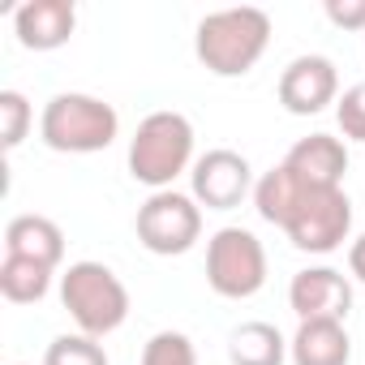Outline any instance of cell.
I'll list each match as a JSON object with an SVG mask.
<instances>
[{
    "instance_id": "obj_16",
    "label": "cell",
    "mask_w": 365,
    "mask_h": 365,
    "mask_svg": "<svg viewBox=\"0 0 365 365\" xmlns=\"http://www.w3.org/2000/svg\"><path fill=\"white\" fill-rule=\"evenodd\" d=\"M228 356H232V365H284L288 339L271 322H245V327L232 331Z\"/></svg>"
},
{
    "instance_id": "obj_3",
    "label": "cell",
    "mask_w": 365,
    "mask_h": 365,
    "mask_svg": "<svg viewBox=\"0 0 365 365\" xmlns=\"http://www.w3.org/2000/svg\"><path fill=\"white\" fill-rule=\"evenodd\" d=\"M116 129H120V116L112 103L95 99V95H56L48 99L43 116H39V138L61 150V155H95V150H108L116 142Z\"/></svg>"
},
{
    "instance_id": "obj_12",
    "label": "cell",
    "mask_w": 365,
    "mask_h": 365,
    "mask_svg": "<svg viewBox=\"0 0 365 365\" xmlns=\"http://www.w3.org/2000/svg\"><path fill=\"white\" fill-rule=\"evenodd\" d=\"M73 26H78L73 0H26V5L14 9V31L22 48H35V52H52L69 43Z\"/></svg>"
},
{
    "instance_id": "obj_10",
    "label": "cell",
    "mask_w": 365,
    "mask_h": 365,
    "mask_svg": "<svg viewBox=\"0 0 365 365\" xmlns=\"http://www.w3.org/2000/svg\"><path fill=\"white\" fill-rule=\"evenodd\" d=\"M335 99H339V73H335V61L327 56H297L279 73V103L292 116H314Z\"/></svg>"
},
{
    "instance_id": "obj_4",
    "label": "cell",
    "mask_w": 365,
    "mask_h": 365,
    "mask_svg": "<svg viewBox=\"0 0 365 365\" xmlns=\"http://www.w3.org/2000/svg\"><path fill=\"white\" fill-rule=\"evenodd\" d=\"M61 301L82 335L103 339L129 318V292L103 262H73L61 275Z\"/></svg>"
},
{
    "instance_id": "obj_9",
    "label": "cell",
    "mask_w": 365,
    "mask_h": 365,
    "mask_svg": "<svg viewBox=\"0 0 365 365\" xmlns=\"http://www.w3.org/2000/svg\"><path fill=\"white\" fill-rule=\"evenodd\" d=\"M288 305L301 322H344L352 309V284L335 267H305L288 284Z\"/></svg>"
},
{
    "instance_id": "obj_20",
    "label": "cell",
    "mask_w": 365,
    "mask_h": 365,
    "mask_svg": "<svg viewBox=\"0 0 365 365\" xmlns=\"http://www.w3.org/2000/svg\"><path fill=\"white\" fill-rule=\"evenodd\" d=\"M31 129V103L22 91H0V142H5V150L22 146Z\"/></svg>"
},
{
    "instance_id": "obj_1",
    "label": "cell",
    "mask_w": 365,
    "mask_h": 365,
    "mask_svg": "<svg viewBox=\"0 0 365 365\" xmlns=\"http://www.w3.org/2000/svg\"><path fill=\"white\" fill-rule=\"evenodd\" d=\"M271 43V18L254 5L241 9H220L198 22L194 52L215 78H241L250 73Z\"/></svg>"
},
{
    "instance_id": "obj_7",
    "label": "cell",
    "mask_w": 365,
    "mask_h": 365,
    "mask_svg": "<svg viewBox=\"0 0 365 365\" xmlns=\"http://www.w3.org/2000/svg\"><path fill=\"white\" fill-rule=\"evenodd\" d=\"M288 241L305 254H331L352 232V202L344 190H305L292 220L284 224Z\"/></svg>"
},
{
    "instance_id": "obj_18",
    "label": "cell",
    "mask_w": 365,
    "mask_h": 365,
    "mask_svg": "<svg viewBox=\"0 0 365 365\" xmlns=\"http://www.w3.org/2000/svg\"><path fill=\"white\" fill-rule=\"evenodd\" d=\"M43 365H108V352L91 335H56L43 352Z\"/></svg>"
},
{
    "instance_id": "obj_11",
    "label": "cell",
    "mask_w": 365,
    "mask_h": 365,
    "mask_svg": "<svg viewBox=\"0 0 365 365\" xmlns=\"http://www.w3.org/2000/svg\"><path fill=\"white\" fill-rule=\"evenodd\" d=\"M284 168L309 190H339V180L348 172V150L331 133H309L288 150Z\"/></svg>"
},
{
    "instance_id": "obj_14",
    "label": "cell",
    "mask_w": 365,
    "mask_h": 365,
    "mask_svg": "<svg viewBox=\"0 0 365 365\" xmlns=\"http://www.w3.org/2000/svg\"><path fill=\"white\" fill-rule=\"evenodd\" d=\"M292 365H348L352 339L344 322H301L292 344H288Z\"/></svg>"
},
{
    "instance_id": "obj_2",
    "label": "cell",
    "mask_w": 365,
    "mask_h": 365,
    "mask_svg": "<svg viewBox=\"0 0 365 365\" xmlns=\"http://www.w3.org/2000/svg\"><path fill=\"white\" fill-rule=\"evenodd\" d=\"M190 159H194V125L190 116L168 112V108L150 112L129 142V176L150 185L155 194L168 190L190 168Z\"/></svg>"
},
{
    "instance_id": "obj_23",
    "label": "cell",
    "mask_w": 365,
    "mask_h": 365,
    "mask_svg": "<svg viewBox=\"0 0 365 365\" xmlns=\"http://www.w3.org/2000/svg\"><path fill=\"white\" fill-rule=\"evenodd\" d=\"M348 271H352V275L365 284V232H361V237L348 245Z\"/></svg>"
},
{
    "instance_id": "obj_13",
    "label": "cell",
    "mask_w": 365,
    "mask_h": 365,
    "mask_svg": "<svg viewBox=\"0 0 365 365\" xmlns=\"http://www.w3.org/2000/svg\"><path fill=\"white\" fill-rule=\"evenodd\" d=\"M5 254L14 258H35L43 267H61L65 258V232L48 215H14L5 228Z\"/></svg>"
},
{
    "instance_id": "obj_15",
    "label": "cell",
    "mask_w": 365,
    "mask_h": 365,
    "mask_svg": "<svg viewBox=\"0 0 365 365\" xmlns=\"http://www.w3.org/2000/svg\"><path fill=\"white\" fill-rule=\"evenodd\" d=\"M305 190H309V185H301V180L279 163V168H271V172L258 180V185H254V207H258V215H262L267 224L284 228V224L292 220L297 202L305 198Z\"/></svg>"
},
{
    "instance_id": "obj_19",
    "label": "cell",
    "mask_w": 365,
    "mask_h": 365,
    "mask_svg": "<svg viewBox=\"0 0 365 365\" xmlns=\"http://www.w3.org/2000/svg\"><path fill=\"white\" fill-rule=\"evenodd\" d=\"M142 365H198V352H194L190 335H180V331H159V335H150V344L142 348Z\"/></svg>"
},
{
    "instance_id": "obj_21",
    "label": "cell",
    "mask_w": 365,
    "mask_h": 365,
    "mask_svg": "<svg viewBox=\"0 0 365 365\" xmlns=\"http://www.w3.org/2000/svg\"><path fill=\"white\" fill-rule=\"evenodd\" d=\"M335 120H339L344 138H352V142H365V82L348 86V91L335 99Z\"/></svg>"
},
{
    "instance_id": "obj_22",
    "label": "cell",
    "mask_w": 365,
    "mask_h": 365,
    "mask_svg": "<svg viewBox=\"0 0 365 365\" xmlns=\"http://www.w3.org/2000/svg\"><path fill=\"white\" fill-rule=\"evenodd\" d=\"M327 18L344 31H365V0H327Z\"/></svg>"
},
{
    "instance_id": "obj_17",
    "label": "cell",
    "mask_w": 365,
    "mask_h": 365,
    "mask_svg": "<svg viewBox=\"0 0 365 365\" xmlns=\"http://www.w3.org/2000/svg\"><path fill=\"white\" fill-rule=\"evenodd\" d=\"M52 288V267L35 262V258H14L5 254L0 262V292H5L14 305H31V301H43Z\"/></svg>"
},
{
    "instance_id": "obj_8",
    "label": "cell",
    "mask_w": 365,
    "mask_h": 365,
    "mask_svg": "<svg viewBox=\"0 0 365 365\" xmlns=\"http://www.w3.org/2000/svg\"><path fill=\"white\" fill-rule=\"evenodd\" d=\"M190 180H194V202L207 207V211H232L258 185L250 159L237 155V150H228V146H215L202 159H194Z\"/></svg>"
},
{
    "instance_id": "obj_6",
    "label": "cell",
    "mask_w": 365,
    "mask_h": 365,
    "mask_svg": "<svg viewBox=\"0 0 365 365\" xmlns=\"http://www.w3.org/2000/svg\"><path fill=\"white\" fill-rule=\"evenodd\" d=\"M198 237H202V207L190 194L159 190L138 207V241L159 258L190 254Z\"/></svg>"
},
{
    "instance_id": "obj_5",
    "label": "cell",
    "mask_w": 365,
    "mask_h": 365,
    "mask_svg": "<svg viewBox=\"0 0 365 365\" xmlns=\"http://www.w3.org/2000/svg\"><path fill=\"white\" fill-rule=\"evenodd\" d=\"M207 284L228 297L245 301L267 284V250L250 228H220L207 241Z\"/></svg>"
}]
</instances>
